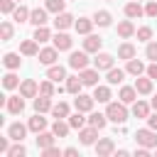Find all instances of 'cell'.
Here are the masks:
<instances>
[{"label":"cell","instance_id":"cell-49","mask_svg":"<svg viewBox=\"0 0 157 157\" xmlns=\"http://www.w3.org/2000/svg\"><path fill=\"white\" fill-rule=\"evenodd\" d=\"M42 155H44V157H61V155H64V150H59V147H54V145H52V147L42 150Z\"/></svg>","mask_w":157,"mask_h":157},{"label":"cell","instance_id":"cell-48","mask_svg":"<svg viewBox=\"0 0 157 157\" xmlns=\"http://www.w3.org/2000/svg\"><path fill=\"white\" fill-rule=\"evenodd\" d=\"M145 56H147V59H152V61H157V42H150V44H147Z\"/></svg>","mask_w":157,"mask_h":157},{"label":"cell","instance_id":"cell-31","mask_svg":"<svg viewBox=\"0 0 157 157\" xmlns=\"http://www.w3.org/2000/svg\"><path fill=\"white\" fill-rule=\"evenodd\" d=\"M135 88H137V93H142V96H147V93H152V78L147 76V78H135Z\"/></svg>","mask_w":157,"mask_h":157},{"label":"cell","instance_id":"cell-32","mask_svg":"<svg viewBox=\"0 0 157 157\" xmlns=\"http://www.w3.org/2000/svg\"><path fill=\"white\" fill-rule=\"evenodd\" d=\"M105 123H108V115H105V113H91V115H88V125H93V128H98V130H103Z\"/></svg>","mask_w":157,"mask_h":157},{"label":"cell","instance_id":"cell-27","mask_svg":"<svg viewBox=\"0 0 157 157\" xmlns=\"http://www.w3.org/2000/svg\"><path fill=\"white\" fill-rule=\"evenodd\" d=\"M81 86H83V78L81 76H66V91L69 93H81Z\"/></svg>","mask_w":157,"mask_h":157},{"label":"cell","instance_id":"cell-24","mask_svg":"<svg viewBox=\"0 0 157 157\" xmlns=\"http://www.w3.org/2000/svg\"><path fill=\"white\" fill-rule=\"evenodd\" d=\"M93 25H96V22L88 20V17H78V20L74 22V27H76L78 34H91V27H93Z\"/></svg>","mask_w":157,"mask_h":157},{"label":"cell","instance_id":"cell-4","mask_svg":"<svg viewBox=\"0 0 157 157\" xmlns=\"http://www.w3.org/2000/svg\"><path fill=\"white\" fill-rule=\"evenodd\" d=\"M52 39H54V47H56L59 52H69V49H71V44H74V39H71L64 29H56V34H54Z\"/></svg>","mask_w":157,"mask_h":157},{"label":"cell","instance_id":"cell-56","mask_svg":"<svg viewBox=\"0 0 157 157\" xmlns=\"http://www.w3.org/2000/svg\"><path fill=\"white\" fill-rule=\"evenodd\" d=\"M15 2H22V0H15Z\"/></svg>","mask_w":157,"mask_h":157},{"label":"cell","instance_id":"cell-3","mask_svg":"<svg viewBox=\"0 0 157 157\" xmlns=\"http://www.w3.org/2000/svg\"><path fill=\"white\" fill-rule=\"evenodd\" d=\"M69 66L76 69V71L88 69V52H86V49H83V52H71V56H69Z\"/></svg>","mask_w":157,"mask_h":157},{"label":"cell","instance_id":"cell-21","mask_svg":"<svg viewBox=\"0 0 157 157\" xmlns=\"http://www.w3.org/2000/svg\"><path fill=\"white\" fill-rule=\"evenodd\" d=\"M81 78H83V86H98V69H83L81 71Z\"/></svg>","mask_w":157,"mask_h":157},{"label":"cell","instance_id":"cell-42","mask_svg":"<svg viewBox=\"0 0 157 157\" xmlns=\"http://www.w3.org/2000/svg\"><path fill=\"white\" fill-rule=\"evenodd\" d=\"M2 86H5V88H17V86H20V78L10 71V74H5V76H2Z\"/></svg>","mask_w":157,"mask_h":157},{"label":"cell","instance_id":"cell-2","mask_svg":"<svg viewBox=\"0 0 157 157\" xmlns=\"http://www.w3.org/2000/svg\"><path fill=\"white\" fill-rule=\"evenodd\" d=\"M135 140H137V145H142V147H157V130L142 128V130L135 132Z\"/></svg>","mask_w":157,"mask_h":157},{"label":"cell","instance_id":"cell-40","mask_svg":"<svg viewBox=\"0 0 157 157\" xmlns=\"http://www.w3.org/2000/svg\"><path fill=\"white\" fill-rule=\"evenodd\" d=\"M64 5H66V0H47V10L49 12H54V15H59V12H64Z\"/></svg>","mask_w":157,"mask_h":157},{"label":"cell","instance_id":"cell-5","mask_svg":"<svg viewBox=\"0 0 157 157\" xmlns=\"http://www.w3.org/2000/svg\"><path fill=\"white\" fill-rule=\"evenodd\" d=\"M5 108H7V113H12V115H20L22 110H25V96L20 93V96H7V103H5Z\"/></svg>","mask_w":157,"mask_h":157},{"label":"cell","instance_id":"cell-28","mask_svg":"<svg viewBox=\"0 0 157 157\" xmlns=\"http://www.w3.org/2000/svg\"><path fill=\"white\" fill-rule=\"evenodd\" d=\"M27 128H29L32 132H42V130L47 128V118H42V113H37L34 118H29V123H27Z\"/></svg>","mask_w":157,"mask_h":157},{"label":"cell","instance_id":"cell-22","mask_svg":"<svg viewBox=\"0 0 157 157\" xmlns=\"http://www.w3.org/2000/svg\"><path fill=\"white\" fill-rule=\"evenodd\" d=\"M125 74H128L125 69H115V66H113V69H108V76H105V81H108L110 86H115V83H123Z\"/></svg>","mask_w":157,"mask_h":157},{"label":"cell","instance_id":"cell-14","mask_svg":"<svg viewBox=\"0 0 157 157\" xmlns=\"http://www.w3.org/2000/svg\"><path fill=\"white\" fill-rule=\"evenodd\" d=\"M39 42L32 37V39H25L22 44H20V54H25V56H37L39 54V47H37Z\"/></svg>","mask_w":157,"mask_h":157},{"label":"cell","instance_id":"cell-46","mask_svg":"<svg viewBox=\"0 0 157 157\" xmlns=\"http://www.w3.org/2000/svg\"><path fill=\"white\" fill-rule=\"evenodd\" d=\"M135 34H137L140 42H147V39H152V27H140Z\"/></svg>","mask_w":157,"mask_h":157},{"label":"cell","instance_id":"cell-50","mask_svg":"<svg viewBox=\"0 0 157 157\" xmlns=\"http://www.w3.org/2000/svg\"><path fill=\"white\" fill-rule=\"evenodd\" d=\"M145 15H147V17H157V2H155V0H150V2L145 5Z\"/></svg>","mask_w":157,"mask_h":157},{"label":"cell","instance_id":"cell-9","mask_svg":"<svg viewBox=\"0 0 157 157\" xmlns=\"http://www.w3.org/2000/svg\"><path fill=\"white\" fill-rule=\"evenodd\" d=\"M101 47H103V39H101L98 34H86V39H83V49H86L88 54H91V52H93V54H98V49H101Z\"/></svg>","mask_w":157,"mask_h":157},{"label":"cell","instance_id":"cell-29","mask_svg":"<svg viewBox=\"0 0 157 157\" xmlns=\"http://www.w3.org/2000/svg\"><path fill=\"white\" fill-rule=\"evenodd\" d=\"M52 130H54V135H56V137H66V135H69V130H71V125H69V120L64 123V118H56V123L52 125Z\"/></svg>","mask_w":157,"mask_h":157},{"label":"cell","instance_id":"cell-8","mask_svg":"<svg viewBox=\"0 0 157 157\" xmlns=\"http://www.w3.org/2000/svg\"><path fill=\"white\" fill-rule=\"evenodd\" d=\"M39 64H44V66H52L54 61H56V56H59V49L56 47H47V49H39Z\"/></svg>","mask_w":157,"mask_h":157},{"label":"cell","instance_id":"cell-17","mask_svg":"<svg viewBox=\"0 0 157 157\" xmlns=\"http://www.w3.org/2000/svg\"><path fill=\"white\" fill-rule=\"evenodd\" d=\"M118 98H120L125 105H128V103H135V101H137V88H135V86H123L120 93H118Z\"/></svg>","mask_w":157,"mask_h":157},{"label":"cell","instance_id":"cell-54","mask_svg":"<svg viewBox=\"0 0 157 157\" xmlns=\"http://www.w3.org/2000/svg\"><path fill=\"white\" fill-rule=\"evenodd\" d=\"M64 155H66V157H76V155H78V150H76V147H66V150H64Z\"/></svg>","mask_w":157,"mask_h":157},{"label":"cell","instance_id":"cell-20","mask_svg":"<svg viewBox=\"0 0 157 157\" xmlns=\"http://www.w3.org/2000/svg\"><path fill=\"white\" fill-rule=\"evenodd\" d=\"M47 78H52L54 83H59V81H64V78H66V69H64V66L52 64V66H49V71H47Z\"/></svg>","mask_w":157,"mask_h":157},{"label":"cell","instance_id":"cell-16","mask_svg":"<svg viewBox=\"0 0 157 157\" xmlns=\"http://www.w3.org/2000/svg\"><path fill=\"white\" fill-rule=\"evenodd\" d=\"M142 15H145V7H142L137 0H132V2H128V5H125V17L137 20V17H142Z\"/></svg>","mask_w":157,"mask_h":157},{"label":"cell","instance_id":"cell-52","mask_svg":"<svg viewBox=\"0 0 157 157\" xmlns=\"http://www.w3.org/2000/svg\"><path fill=\"white\" fill-rule=\"evenodd\" d=\"M147 125H150L152 130H157V110H155L152 115H147Z\"/></svg>","mask_w":157,"mask_h":157},{"label":"cell","instance_id":"cell-6","mask_svg":"<svg viewBox=\"0 0 157 157\" xmlns=\"http://www.w3.org/2000/svg\"><path fill=\"white\" fill-rule=\"evenodd\" d=\"M93 103H96V98H93V96H83V93H76V101H74L76 110H81V113H91V110H93Z\"/></svg>","mask_w":157,"mask_h":157},{"label":"cell","instance_id":"cell-18","mask_svg":"<svg viewBox=\"0 0 157 157\" xmlns=\"http://www.w3.org/2000/svg\"><path fill=\"white\" fill-rule=\"evenodd\" d=\"M54 137H56V135H54V130H52V132H44V130H42V132H37V147H39V150L52 147V145H54Z\"/></svg>","mask_w":157,"mask_h":157},{"label":"cell","instance_id":"cell-55","mask_svg":"<svg viewBox=\"0 0 157 157\" xmlns=\"http://www.w3.org/2000/svg\"><path fill=\"white\" fill-rule=\"evenodd\" d=\"M150 105H152V108H155V110H157V96H155V98H152V103H150Z\"/></svg>","mask_w":157,"mask_h":157},{"label":"cell","instance_id":"cell-57","mask_svg":"<svg viewBox=\"0 0 157 157\" xmlns=\"http://www.w3.org/2000/svg\"><path fill=\"white\" fill-rule=\"evenodd\" d=\"M137 2H140V0H137Z\"/></svg>","mask_w":157,"mask_h":157},{"label":"cell","instance_id":"cell-33","mask_svg":"<svg viewBox=\"0 0 157 157\" xmlns=\"http://www.w3.org/2000/svg\"><path fill=\"white\" fill-rule=\"evenodd\" d=\"M29 12H32V10H27V7L20 2V5L15 7V12H12V20H15V22H29Z\"/></svg>","mask_w":157,"mask_h":157},{"label":"cell","instance_id":"cell-51","mask_svg":"<svg viewBox=\"0 0 157 157\" xmlns=\"http://www.w3.org/2000/svg\"><path fill=\"white\" fill-rule=\"evenodd\" d=\"M147 76H150V78H152V81H155V78H157V61H152V64H150V66H147Z\"/></svg>","mask_w":157,"mask_h":157},{"label":"cell","instance_id":"cell-1","mask_svg":"<svg viewBox=\"0 0 157 157\" xmlns=\"http://www.w3.org/2000/svg\"><path fill=\"white\" fill-rule=\"evenodd\" d=\"M105 115H108V120L110 123H115V125H123L125 120H128V108H125V103L120 101V103H108V108H105Z\"/></svg>","mask_w":157,"mask_h":157},{"label":"cell","instance_id":"cell-43","mask_svg":"<svg viewBox=\"0 0 157 157\" xmlns=\"http://www.w3.org/2000/svg\"><path fill=\"white\" fill-rule=\"evenodd\" d=\"M39 93H44V96H54V93H56L54 81H52V78H49V81H42V83H39Z\"/></svg>","mask_w":157,"mask_h":157},{"label":"cell","instance_id":"cell-15","mask_svg":"<svg viewBox=\"0 0 157 157\" xmlns=\"http://www.w3.org/2000/svg\"><path fill=\"white\" fill-rule=\"evenodd\" d=\"M113 61H115V59H113L110 54H105V52H103V54H96V59H93V64H96L98 71H108V69H113Z\"/></svg>","mask_w":157,"mask_h":157},{"label":"cell","instance_id":"cell-12","mask_svg":"<svg viewBox=\"0 0 157 157\" xmlns=\"http://www.w3.org/2000/svg\"><path fill=\"white\" fill-rule=\"evenodd\" d=\"M96 137H98V128H93V125L78 130V140H81V145H93Z\"/></svg>","mask_w":157,"mask_h":157},{"label":"cell","instance_id":"cell-13","mask_svg":"<svg viewBox=\"0 0 157 157\" xmlns=\"http://www.w3.org/2000/svg\"><path fill=\"white\" fill-rule=\"evenodd\" d=\"M47 7H34L32 12H29V22L34 25V27H42V25H47Z\"/></svg>","mask_w":157,"mask_h":157},{"label":"cell","instance_id":"cell-37","mask_svg":"<svg viewBox=\"0 0 157 157\" xmlns=\"http://www.w3.org/2000/svg\"><path fill=\"white\" fill-rule=\"evenodd\" d=\"M125 71H128V74H132V76H140V74L145 71V64H142V61H137V59H130V61H128V66H125Z\"/></svg>","mask_w":157,"mask_h":157},{"label":"cell","instance_id":"cell-23","mask_svg":"<svg viewBox=\"0 0 157 157\" xmlns=\"http://www.w3.org/2000/svg\"><path fill=\"white\" fill-rule=\"evenodd\" d=\"M34 110H37V113H47V110H52V96L39 93V98H34Z\"/></svg>","mask_w":157,"mask_h":157},{"label":"cell","instance_id":"cell-10","mask_svg":"<svg viewBox=\"0 0 157 157\" xmlns=\"http://www.w3.org/2000/svg\"><path fill=\"white\" fill-rule=\"evenodd\" d=\"M20 93H22L25 98H34V96L39 93V86H37V81H32V78H25V81L20 83Z\"/></svg>","mask_w":157,"mask_h":157},{"label":"cell","instance_id":"cell-26","mask_svg":"<svg viewBox=\"0 0 157 157\" xmlns=\"http://www.w3.org/2000/svg\"><path fill=\"white\" fill-rule=\"evenodd\" d=\"M118 59H125V61L135 59V44H130V42L120 44V47H118Z\"/></svg>","mask_w":157,"mask_h":157},{"label":"cell","instance_id":"cell-45","mask_svg":"<svg viewBox=\"0 0 157 157\" xmlns=\"http://www.w3.org/2000/svg\"><path fill=\"white\" fill-rule=\"evenodd\" d=\"M0 34H2V42L12 39V25H10V22H2V25H0Z\"/></svg>","mask_w":157,"mask_h":157},{"label":"cell","instance_id":"cell-47","mask_svg":"<svg viewBox=\"0 0 157 157\" xmlns=\"http://www.w3.org/2000/svg\"><path fill=\"white\" fill-rule=\"evenodd\" d=\"M0 10H2V15H12L15 12V0H0Z\"/></svg>","mask_w":157,"mask_h":157},{"label":"cell","instance_id":"cell-39","mask_svg":"<svg viewBox=\"0 0 157 157\" xmlns=\"http://www.w3.org/2000/svg\"><path fill=\"white\" fill-rule=\"evenodd\" d=\"M86 120H88V118H83V113H81V110H76L74 115H69V125H71V128H76V130H81Z\"/></svg>","mask_w":157,"mask_h":157},{"label":"cell","instance_id":"cell-11","mask_svg":"<svg viewBox=\"0 0 157 157\" xmlns=\"http://www.w3.org/2000/svg\"><path fill=\"white\" fill-rule=\"evenodd\" d=\"M27 130H29V128H25L22 123H12V125L7 128V135H10V140L22 142V140H25V135H27Z\"/></svg>","mask_w":157,"mask_h":157},{"label":"cell","instance_id":"cell-19","mask_svg":"<svg viewBox=\"0 0 157 157\" xmlns=\"http://www.w3.org/2000/svg\"><path fill=\"white\" fill-rule=\"evenodd\" d=\"M71 25H74V17H71L69 12H59V15L54 17V27H56V29H69Z\"/></svg>","mask_w":157,"mask_h":157},{"label":"cell","instance_id":"cell-25","mask_svg":"<svg viewBox=\"0 0 157 157\" xmlns=\"http://www.w3.org/2000/svg\"><path fill=\"white\" fill-rule=\"evenodd\" d=\"M118 34H120L123 39H130V37L135 34V25H132L130 20H123V22H118Z\"/></svg>","mask_w":157,"mask_h":157},{"label":"cell","instance_id":"cell-30","mask_svg":"<svg viewBox=\"0 0 157 157\" xmlns=\"http://www.w3.org/2000/svg\"><path fill=\"white\" fill-rule=\"evenodd\" d=\"M93 22H96L98 27H110L113 17H110V12H108V10H98V12L93 15Z\"/></svg>","mask_w":157,"mask_h":157},{"label":"cell","instance_id":"cell-41","mask_svg":"<svg viewBox=\"0 0 157 157\" xmlns=\"http://www.w3.org/2000/svg\"><path fill=\"white\" fill-rule=\"evenodd\" d=\"M34 39H37V42H49V39H52V32L42 25V27H37V29H34Z\"/></svg>","mask_w":157,"mask_h":157},{"label":"cell","instance_id":"cell-7","mask_svg":"<svg viewBox=\"0 0 157 157\" xmlns=\"http://www.w3.org/2000/svg\"><path fill=\"white\" fill-rule=\"evenodd\" d=\"M115 152V142L110 140V137H101L98 142H96V155L98 157H108V155H113Z\"/></svg>","mask_w":157,"mask_h":157},{"label":"cell","instance_id":"cell-44","mask_svg":"<svg viewBox=\"0 0 157 157\" xmlns=\"http://www.w3.org/2000/svg\"><path fill=\"white\" fill-rule=\"evenodd\" d=\"M25 155H27V150H25L20 142H17V145H12V147L7 150V157H25Z\"/></svg>","mask_w":157,"mask_h":157},{"label":"cell","instance_id":"cell-34","mask_svg":"<svg viewBox=\"0 0 157 157\" xmlns=\"http://www.w3.org/2000/svg\"><path fill=\"white\" fill-rule=\"evenodd\" d=\"M93 98H96L98 103H110V88H108V86H96Z\"/></svg>","mask_w":157,"mask_h":157},{"label":"cell","instance_id":"cell-38","mask_svg":"<svg viewBox=\"0 0 157 157\" xmlns=\"http://www.w3.org/2000/svg\"><path fill=\"white\" fill-rule=\"evenodd\" d=\"M52 115L54 118H69V105L64 101H59L56 105H52Z\"/></svg>","mask_w":157,"mask_h":157},{"label":"cell","instance_id":"cell-53","mask_svg":"<svg viewBox=\"0 0 157 157\" xmlns=\"http://www.w3.org/2000/svg\"><path fill=\"white\" fill-rule=\"evenodd\" d=\"M10 137V135H7ZM7 137H0V152L2 155H7V150H10V145H7Z\"/></svg>","mask_w":157,"mask_h":157},{"label":"cell","instance_id":"cell-36","mask_svg":"<svg viewBox=\"0 0 157 157\" xmlns=\"http://www.w3.org/2000/svg\"><path fill=\"white\" fill-rule=\"evenodd\" d=\"M2 64L12 71V69H20V64H22V59H20V54H15V52H10V54H5V59H2Z\"/></svg>","mask_w":157,"mask_h":157},{"label":"cell","instance_id":"cell-35","mask_svg":"<svg viewBox=\"0 0 157 157\" xmlns=\"http://www.w3.org/2000/svg\"><path fill=\"white\" fill-rule=\"evenodd\" d=\"M150 108H152V105H147L145 101H135L132 115H135V118H147V115H150Z\"/></svg>","mask_w":157,"mask_h":157}]
</instances>
